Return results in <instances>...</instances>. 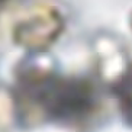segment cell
Returning <instances> with one entry per match:
<instances>
[{
    "label": "cell",
    "mask_w": 132,
    "mask_h": 132,
    "mask_svg": "<svg viewBox=\"0 0 132 132\" xmlns=\"http://www.w3.org/2000/svg\"><path fill=\"white\" fill-rule=\"evenodd\" d=\"M61 25V18L58 13L42 10V13L34 15V18H31L28 22H22L20 34L22 38L31 41L34 45L48 44L57 36Z\"/></svg>",
    "instance_id": "1"
},
{
    "label": "cell",
    "mask_w": 132,
    "mask_h": 132,
    "mask_svg": "<svg viewBox=\"0 0 132 132\" xmlns=\"http://www.w3.org/2000/svg\"><path fill=\"white\" fill-rule=\"evenodd\" d=\"M122 93H123V105L126 108V113L129 115V118H132V78L128 83H125Z\"/></svg>",
    "instance_id": "2"
},
{
    "label": "cell",
    "mask_w": 132,
    "mask_h": 132,
    "mask_svg": "<svg viewBox=\"0 0 132 132\" xmlns=\"http://www.w3.org/2000/svg\"><path fill=\"white\" fill-rule=\"evenodd\" d=\"M131 25H132V18H131Z\"/></svg>",
    "instance_id": "3"
}]
</instances>
